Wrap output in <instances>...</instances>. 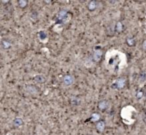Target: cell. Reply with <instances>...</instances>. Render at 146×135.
Listing matches in <instances>:
<instances>
[{"label": "cell", "mask_w": 146, "mask_h": 135, "mask_svg": "<svg viewBox=\"0 0 146 135\" xmlns=\"http://www.w3.org/2000/svg\"><path fill=\"white\" fill-rule=\"evenodd\" d=\"M112 55H110V53H107V56H106V67L109 69L111 72H117V70L122 68L123 65H125L126 59H125V55L123 53L117 52L116 54V50L110 51Z\"/></svg>", "instance_id": "6da1fadb"}, {"label": "cell", "mask_w": 146, "mask_h": 135, "mask_svg": "<svg viewBox=\"0 0 146 135\" xmlns=\"http://www.w3.org/2000/svg\"><path fill=\"white\" fill-rule=\"evenodd\" d=\"M102 56H103V52H102L101 49H95L93 52V54L91 55V58L93 60V62H99L101 60Z\"/></svg>", "instance_id": "7a4b0ae2"}, {"label": "cell", "mask_w": 146, "mask_h": 135, "mask_svg": "<svg viewBox=\"0 0 146 135\" xmlns=\"http://www.w3.org/2000/svg\"><path fill=\"white\" fill-rule=\"evenodd\" d=\"M126 84V79L125 78H119L113 83V87L116 89H122Z\"/></svg>", "instance_id": "3957f363"}, {"label": "cell", "mask_w": 146, "mask_h": 135, "mask_svg": "<svg viewBox=\"0 0 146 135\" xmlns=\"http://www.w3.org/2000/svg\"><path fill=\"white\" fill-rule=\"evenodd\" d=\"M74 83V77L72 75H65L63 77V85L64 86H70Z\"/></svg>", "instance_id": "277c9868"}, {"label": "cell", "mask_w": 146, "mask_h": 135, "mask_svg": "<svg viewBox=\"0 0 146 135\" xmlns=\"http://www.w3.org/2000/svg\"><path fill=\"white\" fill-rule=\"evenodd\" d=\"M25 92L29 95H36V94H38V89L35 86L27 85V86H25Z\"/></svg>", "instance_id": "5b68a950"}, {"label": "cell", "mask_w": 146, "mask_h": 135, "mask_svg": "<svg viewBox=\"0 0 146 135\" xmlns=\"http://www.w3.org/2000/svg\"><path fill=\"white\" fill-rule=\"evenodd\" d=\"M38 37H39V40L40 41H42V42H46L47 39H48V34L46 33V31L41 30L38 32Z\"/></svg>", "instance_id": "8992f818"}, {"label": "cell", "mask_w": 146, "mask_h": 135, "mask_svg": "<svg viewBox=\"0 0 146 135\" xmlns=\"http://www.w3.org/2000/svg\"><path fill=\"white\" fill-rule=\"evenodd\" d=\"M108 106H109V103H108L107 100H101L98 103V108L102 111H105L108 108Z\"/></svg>", "instance_id": "52a82bcc"}, {"label": "cell", "mask_w": 146, "mask_h": 135, "mask_svg": "<svg viewBox=\"0 0 146 135\" xmlns=\"http://www.w3.org/2000/svg\"><path fill=\"white\" fill-rule=\"evenodd\" d=\"M105 126H106L105 122L102 121V120H100L99 122L96 123V129H97L99 132H103L104 129H105Z\"/></svg>", "instance_id": "ba28073f"}, {"label": "cell", "mask_w": 146, "mask_h": 135, "mask_svg": "<svg viewBox=\"0 0 146 135\" xmlns=\"http://www.w3.org/2000/svg\"><path fill=\"white\" fill-rule=\"evenodd\" d=\"M87 8L89 11H94L97 8V2L96 1H89L87 4Z\"/></svg>", "instance_id": "9c48e42d"}, {"label": "cell", "mask_w": 146, "mask_h": 135, "mask_svg": "<svg viewBox=\"0 0 146 135\" xmlns=\"http://www.w3.org/2000/svg\"><path fill=\"white\" fill-rule=\"evenodd\" d=\"M1 46H2L3 49H9L11 47V42L7 40V39H2V41H1Z\"/></svg>", "instance_id": "30bf717a"}, {"label": "cell", "mask_w": 146, "mask_h": 135, "mask_svg": "<svg viewBox=\"0 0 146 135\" xmlns=\"http://www.w3.org/2000/svg\"><path fill=\"white\" fill-rule=\"evenodd\" d=\"M13 124H14V126L16 127H20L23 125V119L20 118V117H17V118H15L14 120H13Z\"/></svg>", "instance_id": "8fae6325"}, {"label": "cell", "mask_w": 146, "mask_h": 135, "mask_svg": "<svg viewBox=\"0 0 146 135\" xmlns=\"http://www.w3.org/2000/svg\"><path fill=\"white\" fill-rule=\"evenodd\" d=\"M34 81L36 83H44L45 82V77L43 76V75L38 74L34 77Z\"/></svg>", "instance_id": "7c38bea8"}, {"label": "cell", "mask_w": 146, "mask_h": 135, "mask_svg": "<svg viewBox=\"0 0 146 135\" xmlns=\"http://www.w3.org/2000/svg\"><path fill=\"white\" fill-rule=\"evenodd\" d=\"M91 121L92 122H99L100 121V115L99 113H93V114L91 115Z\"/></svg>", "instance_id": "4fadbf2b"}, {"label": "cell", "mask_w": 146, "mask_h": 135, "mask_svg": "<svg viewBox=\"0 0 146 135\" xmlns=\"http://www.w3.org/2000/svg\"><path fill=\"white\" fill-rule=\"evenodd\" d=\"M115 30L117 31V32H121L122 30H123V24H122V22H117L115 24Z\"/></svg>", "instance_id": "5bb4252c"}, {"label": "cell", "mask_w": 146, "mask_h": 135, "mask_svg": "<svg viewBox=\"0 0 146 135\" xmlns=\"http://www.w3.org/2000/svg\"><path fill=\"white\" fill-rule=\"evenodd\" d=\"M18 4H19V6H20L21 8H23V7H25L27 5V1H25V0H19Z\"/></svg>", "instance_id": "9a60e30c"}, {"label": "cell", "mask_w": 146, "mask_h": 135, "mask_svg": "<svg viewBox=\"0 0 146 135\" xmlns=\"http://www.w3.org/2000/svg\"><path fill=\"white\" fill-rule=\"evenodd\" d=\"M143 96H144L143 91H141V90L137 91V93H136V97H137V99H142L143 98Z\"/></svg>", "instance_id": "2e32d148"}, {"label": "cell", "mask_w": 146, "mask_h": 135, "mask_svg": "<svg viewBox=\"0 0 146 135\" xmlns=\"http://www.w3.org/2000/svg\"><path fill=\"white\" fill-rule=\"evenodd\" d=\"M126 42H127L128 45H134V43H135V40H134L132 37H129V38H127V40H126Z\"/></svg>", "instance_id": "e0dca14e"}, {"label": "cell", "mask_w": 146, "mask_h": 135, "mask_svg": "<svg viewBox=\"0 0 146 135\" xmlns=\"http://www.w3.org/2000/svg\"><path fill=\"white\" fill-rule=\"evenodd\" d=\"M146 80V73H141V76H140V81L143 82Z\"/></svg>", "instance_id": "ac0fdd59"}, {"label": "cell", "mask_w": 146, "mask_h": 135, "mask_svg": "<svg viewBox=\"0 0 146 135\" xmlns=\"http://www.w3.org/2000/svg\"><path fill=\"white\" fill-rule=\"evenodd\" d=\"M142 48H143L144 51H146V40H144L143 43H142Z\"/></svg>", "instance_id": "d6986e66"}, {"label": "cell", "mask_w": 146, "mask_h": 135, "mask_svg": "<svg viewBox=\"0 0 146 135\" xmlns=\"http://www.w3.org/2000/svg\"><path fill=\"white\" fill-rule=\"evenodd\" d=\"M7 135H12V134H10V133H9V134H7Z\"/></svg>", "instance_id": "ffe728a7"}, {"label": "cell", "mask_w": 146, "mask_h": 135, "mask_svg": "<svg viewBox=\"0 0 146 135\" xmlns=\"http://www.w3.org/2000/svg\"><path fill=\"white\" fill-rule=\"evenodd\" d=\"M145 96H146V94H145Z\"/></svg>", "instance_id": "44dd1931"}]
</instances>
